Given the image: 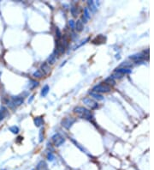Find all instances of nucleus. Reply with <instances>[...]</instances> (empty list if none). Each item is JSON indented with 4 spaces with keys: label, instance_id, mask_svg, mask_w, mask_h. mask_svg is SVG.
I'll list each match as a JSON object with an SVG mask.
<instances>
[{
    "label": "nucleus",
    "instance_id": "f257e3e1",
    "mask_svg": "<svg viewBox=\"0 0 154 170\" xmlns=\"http://www.w3.org/2000/svg\"><path fill=\"white\" fill-rule=\"evenodd\" d=\"M74 113L75 114H77V116H79L81 119H86V120H91L92 119L93 116H92L91 111H89L88 109L85 108L83 107H76L74 108Z\"/></svg>",
    "mask_w": 154,
    "mask_h": 170
},
{
    "label": "nucleus",
    "instance_id": "f03ea898",
    "mask_svg": "<svg viewBox=\"0 0 154 170\" xmlns=\"http://www.w3.org/2000/svg\"><path fill=\"white\" fill-rule=\"evenodd\" d=\"M111 91V87L106 84H98L92 88V92L95 93H107Z\"/></svg>",
    "mask_w": 154,
    "mask_h": 170
},
{
    "label": "nucleus",
    "instance_id": "7ed1b4c3",
    "mask_svg": "<svg viewBox=\"0 0 154 170\" xmlns=\"http://www.w3.org/2000/svg\"><path fill=\"white\" fill-rule=\"evenodd\" d=\"M51 138H52V141H53L55 146H58V147L61 146L62 144H64V142H65V138H64V137H63L62 135H60V134H58V133L55 134V135L51 137Z\"/></svg>",
    "mask_w": 154,
    "mask_h": 170
},
{
    "label": "nucleus",
    "instance_id": "20e7f679",
    "mask_svg": "<svg viewBox=\"0 0 154 170\" xmlns=\"http://www.w3.org/2000/svg\"><path fill=\"white\" fill-rule=\"evenodd\" d=\"M82 102L84 103L86 106L89 107L91 109H96L99 107V104L95 101V100H92L90 98H84L82 100Z\"/></svg>",
    "mask_w": 154,
    "mask_h": 170
},
{
    "label": "nucleus",
    "instance_id": "39448f33",
    "mask_svg": "<svg viewBox=\"0 0 154 170\" xmlns=\"http://www.w3.org/2000/svg\"><path fill=\"white\" fill-rule=\"evenodd\" d=\"M24 102V98L21 96H16V97H13L11 101H10L9 104L11 107H18L20 105H21Z\"/></svg>",
    "mask_w": 154,
    "mask_h": 170
},
{
    "label": "nucleus",
    "instance_id": "423d86ee",
    "mask_svg": "<svg viewBox=\"0 0 154 170\" xmlns=\"http://www.w3.org/2000/svg\"><path fill=\"white\" fill-rule=\"evenodd\" d=\"M74 122H75V119L74 118L68 117V118H65V119H64L62 120V125L64 127H65L66 129H69Z\"/></svg>",
    "mask_w": 154,
    "mask_h": 170
},
{
    "label": "nucleus",
    "instance_id": "0eeeda50",
    "mask_svg": "<svg viewBox=\"0 0 154 170\" xmlns=\"http://www.w3.org/2000/svg\"><path fill=\"white\" fill-rule=\"evenodd\" d=\"M105 41H106V37L104 36L103 35H99L93 39L92 43L93 44H103V43H105Z\"/></svg>",
    "mask_w": 154,
    "mask_h": 170
},
{
    "label": "nucleus",
    "instance_id": "6e6552de",
    "mask_svg": "<svg viewBox=\"0 0 154 170\" xmlns=\"http://www.w3.org/2000/svg\"><path fill=\"white\" fill-rule=\"evenodd\" d=\"M145 57H146V55H145V54H143V53H137V54H134V55L130 56L129 58L131 59L134 60L136 63H138L139 61L140 62V60H142L143 59H145Z\"/></svg>",
    "mask_w": 154,
    "mask_h": 170
},
{
    "label": "nucleus",
    "instance_id": "1a4fd4ad",
    "mask_svg": "<svg viewBox=\"0 0 154 170\" xmlns=\"http://www.w3.org/2000/svg\"><path fill=\"white\" fill-rule=\"evenodd\" d=\"M115 72L124 75V74H130L132 72V70H129L128 68H117V70H115Z\"/></svg>",
    "mask_w": 154,
    "mask_h": 170
},
{
    "label": "nucleus",
    "instance_id": "9d476101",
    "mask_svg": "<svg viewBox=\"0 0 154 170\" xmlns=\"http://www.w3.org/2000/svg\"><path fill=\"white\" fill-rule=\"evenodd\" d=\"M40 69H41V70L43 71V73L45 74V75H47V74L50 72V70H51L50 66L48 65L47 63H43L42 64L41 66H40Z\"/></svg>",
    "mask_w": 154,
    "mask_h": 170
},
{
    "label": "nucleus",
    "instance_id": "9b49d317",
    "mask_svg": "<svg viewBox=\"0 0 154 170\" xmlns=\"http://www.w3.org/2000/svg\"><path fill=\"white\" fill-rule=\"evenodd\" d=\"M89 94H90L92 98H94L95 100H104V96L101 95V94H98V93H95V92L91 91V92H89Z\"/></svg>",
    "mask_w": 154,
    "mask_h": 170
},
{
    "label": "nucleus",
    "instance_id": "f8f14e48",
    "mask_svg": "<svg viewBox=\"0 0 154 170\" xmlns=\"http://www.w3.org/2000/svg\"><path fill=\"white\" fill-rule=\"evenodd\" d=\"M74 27H75V29L78 31V32H81V31L83 30V29H84V25L81 23V21L78 20L75 23V24H74Z\"/></svg>",
    "mask_w": 154,
    "mask_h": 170
},
{
    "label": "nucleus",
    "instance_id": "ddd939ff",
    "mask_svg": "<svg viewBox=\"0 0 154 170\" xmlns=\"http://www.w3.org/2000/svg\"><path fill=\"white\" fill-rule=\"evenodd\" d=\"M87 4H88V10H90L92 12H96L97 10V8H96V5L94 4V2L92 1V0H89L87 1Z\"/></svg>",
    "mask_w": 154,
    "mask_h": 170
},
{
    "label": "nucleus",
    "instance_id": "4468645a",
    "mask_svg": "<svg viewBox=\"0 0 154 170\" xmlns=\"http://www.w3.org/2000/svg\"><path fill=\"white\" fill-rule=\"evenodd\" d=\"M105 82L106 85H108V86H110V85H115L116 84V81L114 78H112L111 76H109V77H107L106 79L105 80Z\"/></svg>",
    "mask_w": 154,
    "mask_h": 170
},
{
    "label": "nucleus",
    "instance_id": "2eb2a0df",
    "mask_svg": "<svg viewBox=\"0 0 154 170\" xmlns=\"http://www.w3.org/2000/svg\"><path fill=\"white\" fill-rule=\"evenodd\" d=\"M37 170H48L47 169V165L45 162L41 161L37 166Z\"/></svg>",
    "mask_w": 154,
    "mask_h": 170
},
{
    "label": "nucleus",
    "instance_id": "dca6fc26",
    "mask_svg": "<svg viewBox=\"0 0 154 170\" xmlns=\"http://www.w3.org/2000/svg\"><path fill=\"white\" fill-rule=\"evenodd\" d=\"M34 124H35V125L37 127H39V126H41V125H43V123H44V121H43V119H42V118H40V117H36L34 119Z\"/></svg>",
    "mask_w": 154,
    "mask_h": 170
},
{
    "label": "nucleus",
    "instance_id": "f3484780",
    "mask_svg": "<svg viewBox=\"0 0 154 170\" xmlns=\"http://www.w3.org/2000/svg\"><path fill=\"white\" fill-rule=\"evenodd\" d=\"M6 113H7V109L4 107H1V109H0V121L4 119V117L6 116Z\"/></svg>",
    "mask_w": 154,
    "mask_h": 170
},
{
    "label": "nucleus",
    "instance_id": "a211bd4d",
    "mask_svg": "<svg viewBox=\"0 0 154 170\" xmlns=\"http://www.w3.org/2000/svg\"><path fill=\"white\" fill-rule=\"evenodd\" d=\"M49 90H50V88L48 85L44 86V88H42V90H41V95H42V96H46V94H48Z\"/></svg>",
    "mask_w": 154,
    "mask_h": 170
},
{
    "label": "nucleus",
    "instance_id": "6ab92c4d",
    "mask_svg": "<svg viewBox=\"0 0 154 170\" xmlns=\"http://www.w3.org/2000/svg\"><path fill=\"white\" fill-rule=\"evenodd\" d=\"M10 131L14 134H17L19 132V128L16 125H13V126L10 127Z\"/></svg>",
    "mask_w": 154,
    "mask_h": 170
},
{
    "label": "nucleus",
    "instance_id": "aec40b11",
    "mask_svg": "<svg viewBox=\"0 0 154 170\" xmlns=\"http://www.w3.org/2000/svg\"><path fill=\"white\" fill-rule=\"evenodd\" d=\"M55 62H56V57L53 54H51V55L48 58V64H53Z\"/></svg>",
    "mask_w": 154,
    "mask_h": 170
},
{
    "label": "nucleus",
    "instance_id": "412c9836",
    "mask_svg": "<svg viewBox=\"0 0 154 170\" xmlns=\"http://www.w3.org/2000/svg\"><path fill=\"white\" fill-rule=\"evenodd\" d=\"M70 11H71V14L73 15V17H76L78 16V10H77V8L74 6H73L71 9H70Z\"/></svg>",
    "mask_w": 154,
    "mask_h": 170
},
{
    "label": "nucleus",
    "instance_id": "4be33fe9",
    "mask_svg": "<svg viewBox=\"0 0 154 170\" xmlns=\"http://www.w3.org/2000/svg\"><path fill=\"white\" fill-rule=\"evenodd\" d=\"M83 16L86 17V20H88V19L91 18V16H90V13H89L88 8H85L84 9V15H83Z\"/></svg>",
    "mask_w": 154,
    "mask_h": 170
},
{
    "label": "nucleus",
    "instance_id": "5701e85b",
    "mask_svg": "<svg viewBox=\"0 0 154 170\" xmlns=\"http://www.w3.org/2000/svg\"><path fill=\"white\" fill-rule=\"evenodd\" d=\"M33 76L34 77H38V78H40L43 76V75H42V73H41L40 70H36V71L33 73Z\"/></svg>",
    "mask_w": 154,
    "mask_h": 170
},
{
    "label": "nucleus",
    "instance_id": "b1692460",
    "mask_svg": "<svg viewBox=\"0 0 154 170\" xmlns=\"http://www.w3.org/2000/svg\"><path fill=\"white\" fill-rule=\"evenodd\" d=\"M30 82H31V83H30V88H33L34 87H36V86H38V85H39V82H36V81L31 80Z\"/></svg>",
    "mask_w": 154,
    "mask_h": 170
},
{
    "label": "nucleus",
    "instance_id": "393cba45",
    "mask_svg": "<svg viewBox=\"0 0 154 170\" xmlns=\"http://www.w3.org/2000/svg\"><path fill=\"white\" fill-rule=\"evenodd\" d=\"M47 159L50 161V162H52V161L55 159V156H54V155L51 152H50V153L47 154Z\"/></svg>",
    "mask_w": 154,
    "mask_h": 170
},
{
    "label": "nucleus",
    "instance_id": "a878e982",
    "mask_svg": "<svg viewBox=\"0 0 154 170\" xmlns=\"http://www.w3.org/2000/svg\"><path fill=\"white\" fill-rule=\"evenodd\" d=\"M112 78H122L123 76V75H122V74H120V73H117V72H115V73L113 74L112 76H111Z\"/></svg>",
    "mask_w": 154,
    "mask_h": 170
},
{
    "label": "nucleus",
    "instance_id": "bb28decb",
    "mask_svg": "<svg viewBox=\"0 0 154 170\" xmlns=\"http://www.w3.org/2000/svg\"><path fill=\"white\" fill-rule=\"evenodd\" d=\"M56 34H57V37H58V39L59 40V39H61V37H62V33H61V31L59 30V29H56Z\"/></svg>",
    "mask_w": 154,
    "mask_h": 170
},
{
    "label": "nucleus",
    "instance_id": "cd10ccee",
    "mask_svg": "<svg viewBox=\"0 0 154 170\" xmlns=\"http://www.w3.org/2000/svg\"><path fill=\"white\" fill-rule=\"evenodd\" d=\"M69 24L70 28H71L72 29H74V22L73 20H70L69 22Z\"/></svg>",
    "mask_w": 154,
    "mask_h": 170
},
{
    "label": "nucleus",
    "instance_id": "c85d7f7f",
    "mask_svg": "<svg viewBox=\"0 0 154 170\" xmlns=\"http://www.w3.org/2000/svg\"><path fill=\"white\" fill-rule=\"evenodd\" d=\"M122 66H125V67H132L131 64H128L127 62H124V63L122 64Z\"/></svg>",
    "mask_w": 154,
    "mask_h": 170
},
{
    "label": "nucleus",
    "instance_id": "c756f323",
    "mask_svg": "<svg viewBox=\"0 0 154 170\" xmlns=\"http://www.w3.org/2000/svg\"><path fill=\"white\" fill-rule=\"evenodd\" d=\"M80 21H81V23H87V20H86V17H85L84 16H82V17H81V20H80Z\"/></svg>",
    "mask_w": 154,
    "mask_h": 170
},
{
    "label": "nucleus",
    "instance_id": "7c9ffc66",
    "mask_svg": "<svg viewBox=\"0 0 154 170\" xmlns=\"http://www.w3.org/2000/svg\"><path fill=\"white\" fill-rule=\"evenodd\" d=\"M42 130H40V132H39V142H42L43 141V137H42Z\"/></svg>",
    "mask_w": 154,
    "mask_h": 170
},
{
    "label": "nucleus",
    "instance_id": "2f4dec72",
    "mask_svg": "<svg viewBox=\"0 0 154 170\" xmlns=\"http://www.w3.org/2000/svg\"><path fill=\"white\" fill-rule=\"evenodd\" d=\"M17 138H18V139H17V142H19V141H20V140L22 139V137H17Z\"/></svg>",
    "mask_w": 154,
    "mask_h": 170
},
{
    "label": "nucleus",
    "instance_id": "473e14b6",
    "mask_svg": "<svg viewBox=\"0 0 154 170\" xmlns=\"http://www.w3.org/2000/svg\"><path fill=\"white\" fill-rule=\"evenodd\" d=\"M4 170H6V169H4Z\"/></svg>",
    "mask_w": 154,
    "mask_h": 170
}]
</instances>
